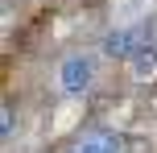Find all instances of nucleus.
<instances>
[{
  "label": "nucleus",
  "instance_id": "obj_1",
  "mask_svg": "<svg viewBox=\"0 0 157 153\" xmlns=\"http://www.w3.org/2000/svg\"><path fill=\"white\" fill-rule=\"evenodd\" d=\"M145 46H149V25H120L103 37V54L116 58V62H124V58L132 62Z\"/></svg>",
  "mask_w": 157,
  "mask_h": 153
},
{
  "label": "nucleus",
  "instance_id": "obj_2",
  "mask_svg": "<svg viewBox=\"0 0 157 153\" xmlns=\"http://www.w3.org/2000/svg\"><path fill=\"white\" fill-rule=\"evenodd\" d=\"M58 83H62L66 95H83L95 83V54H71L58 66Z\"/></svg>",
  "mask_w": 157,
  "mask_h": 153
},
{
  "label": "nucleus",
  "instance_id": "obj_3",
  "mask_svg": "<svg viewBox=\"0 0 157 153\" xmlns=\"http://www.w3.org/2000/svg\"><path fill=\"white\" fill-rule=\"evenodd\" d=\"M66 153H124V141H120L116 132H108V128H95V132H87V137H78Z\"/></svg>",
  "mask_w": 157,
  "mask_h": 153
},
{
  "label": "nucleus",
  "instance_id": "obj_4",
  "mask_svg": "<svg viewBox=\"0 0 157 153\" xmlns=\"http://www.w3.org/2000/svg\"><path fill=\"white\" fill-rule=\"evenodd\" d=\"M153 71H157V46H145L141 54L132 58V75H136V79H149Z\"/></svg>",
  "mask_w": 157,
  "mask_h": 153
},
{
  "label": "nucleus",
  "instance_id": "obj_5",
  "mask_svg": "<svg viewBox=\"0 0 157 153\" xmlns=\"http://www.w3.org/2000/svg\"><path fill=\"white\" fill-rule=\"evenodd\" d=\"M0 137H13V104H4V128H0Z\"/></svg>",
  "mask_w": 157,
  "mask_h": 153
}]
</instances>
